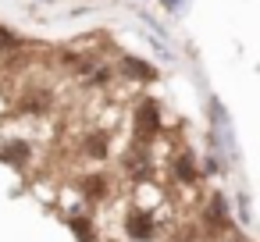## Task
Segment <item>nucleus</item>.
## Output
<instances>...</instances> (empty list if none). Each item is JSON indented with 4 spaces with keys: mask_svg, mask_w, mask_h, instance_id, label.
Instances as JSON below:
<instances>
[{
    "mask_svg": "<svg viewBox=\"0 0 260 242\" xmlns=\"http://www.w3.org/2000/svg\"><path fill=\"white\" fill-rule=\"evenodd\" d=\"M157 128H160V121H157V103H153V100L139 103V111H136V132H139V139H150Z\"/></svg>",
    "mask_w": 260,
    "mask_h": 242,
    "instance_id": "obj_1",
    "label": "nucleus"
},
{
    "mask_svg": "<svg viewBox=\"0 0 260 242\" xmlns=\"http://www.w3.org/2000/svg\"><path fill=\"white\" fill-rule=\"evenodd\" d=\"M125 231H128V238H136V242H146V238H150V231H153V221H150V214H146V210H132V214L125 217Z\"/></svg>",
    "mask_w": 260,
    "mask_h": 242,
    "instance_id": "obj_2",
    "label": "nucleus"
},
{
    "mask_svg": "<svg viewBox=\"0 0 260 242\" xmlns=\"http://www.w3.org/2000/svg\"><path fill=\"white\" fill-rule=\"evenodd\" d=\"M29 153V143H8V146H0V160H11V164H22Z\"/></svg>",
    "mask_w": 260,
    "mask_h": 242,
    "instance_id": "obj_3",
    "label": "nucleus"
},
{
    "mask_svg": "<svg viewBox=\"0 0 260 242\" xmlns=\"http://www.w3.org/2000/svg\"><path fill=\"white\" fill-rule=\"evenodd\" d=\"M125 68H128L136 79H146V82L157 75V72H153V64H146V61H136V57H125Z\"/></svg>",
    "mask_w": 260,
    "mask_h": 242,
    "instance_id": "obj_4",
    "label": "nucleus"
},
{
    "mask_svg": "<svg viewBox=\"0 0 260 242\" xmlns=\"http://www.w3.org/2000/svg\"><path fill=\"white\" fill-rule=\"evenodd\" d=\"M178 175H182L185 182H192V178H196V167H192V157H189V153H182V157H178Z\"/></svg>",
    "mask_w": 260,
    "mask_h": 242,
    "instance_id": "obj_5",
    "label": "nucleus"
},
{
    "mask_svg": "<svg viewBox=\"0 0 260 242\" xmlns=\"http://www.w3.org/2000/svg\"><path fill=\"white\" fill-rule=\"evenodd\" d=\"M18 47V36L11 29H0V50H15Z\"/></svg>",
    "mask_w": 260,
    "mask_h": 242,
    "instance_id": "obj_6",
    "label": "nucleus"
},
{
    "mask_svg": "<svg viewBox=\"0 0 260 242\" xmlns=\"http://www.w3.org/2000/svg\"><path fill=\"white\" fill-rule=\"evenodd\" d=\"M72 228H75V235H79V242H89V235H93V231L86 228V221H82V217H75V221H72Z\"/></svg>",
    "mask_w": 260,
    "mask_h": 242,
    "instance_id": "obj_7",
    "label": "nucleus"
},
{
    "mask_svg": "<svg viewBox=\"0 0 260 242\" xmlns=\"http://www.w3.org/2000/svg\"><path fill=\"white\" fill-rule=\"evenodd\" d=\"M164 4H168V8H171V11H175V4H178V0H164Z\"/></svg>",
    "mask_w": 260,
    "mask_h": 242,
    "instance_id": "obj_8",
    "label": "nucleus"
}]
</instances>
